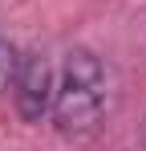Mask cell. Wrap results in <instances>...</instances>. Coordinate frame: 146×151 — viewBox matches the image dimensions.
I'll use <instances>...</instances> for the list:
<instances>
[{
	"label": "cell",
	"instance_id": "cell-1",
	"mask_svg": "<svg viewBox=\"0 0 146 151\" xmlns=\"http://www.w3.org/2000/svg\"><path fill=\"white\" fill-rule=\"evenodd\" d=\"M106 94H110V82H106L101 57L89 49H69L65 65H61V78H57V90H53V119H57V127L65 135L94 131L101 110H106Z\"/></svg>",
	"mask_w": 146,
	"mask_h": 151
},
{
	"label": "cell",
	"instance_id": "cell-2",
	"mask_svg": "<svg viewBox=\"0 0 146 151\" xmlns=\"http://www.w3.org/2000/svg\"><path fill=\"white\" fill-rule=\"evenodd\" d=\"M53 90H57V78H53V65L45 61V53H24L16 61V74H12L16 114L24 123H41L53 110Z\"/></svg>",
	"mask_w": 146,
	"mask_h": 151
},
{
	"label": "cell",
	"instance_id": "cell-3",
	"mask_svg": "<svg viewBox=\"0 0 146 151\" xmlns=\"http://www.w3.org/2000/svg\"><path fill=\"white\" fill-rule=\"evenodd\" d=\"M16 61H21V57L12 53V45H8V41H0V90H4V86H12Z\"/></svg>",
	"mask_w": 146,
	"mask_h": 151
}]
</instances>
